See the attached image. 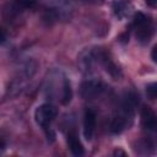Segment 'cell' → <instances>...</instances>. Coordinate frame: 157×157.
<instances>
[{"instance_id": "2", "label": "cell", "mask_w": 157, "mask_h": 157, "mask_svg": "<svg viewBox=\"0 0 157 157\" xmlns=\"http://www.w3.org/2000/svg\"><path fill=\"white\" fill-rule=\"evenodd\" d=\"M104 90V85L101 80L97 78H88L81 83L80 94L83 99H93L98 97Z\"/></svg>"}, {"instance_id": "1", "label": "cell", "mask_w": 157, "mask_h": 157, "mask_svg": "<svg viewBox=\"0 0 157 157\" xmlns=\"http://www.w3.org/2000/svg\"><path fill=\"white\" fill-rule=\"evenodd\" d=\"M56 114H58V110H56V108L53 104H50V103H43V104H40L36 109V112H34V119H36V123L40 128L48 129L49 125L55 119Z\"/></svg>"}, {"instance_id": "13", "label": "cell", "mask_w": 157, "mask_h": 157, "mask_svg": "<svg viewBox=\"0 0 157 157\" xmlns=\"http://www.w3.org/2000/svg\"><path fill=\"white\" fill-rule=\"evenodd\" d=\"M145 2H146L147 6H150L152 9H155L156 5H157V0H145Z\"/></svg>"}, {"instance_id": "10", "label": "cell", "mask_w": 157, "mask_h": 157, "mask_svg": "<svg viewBox=\"0 0 157 157\" xmlns=\"http://www.w3.org/2000/svg\"><path fill=\"white\" fill-rule=\"evenodd\" d=\"M96 53L93 50H86L81 54L80 56V65L82 67L83 71H91L93 65H94V61H96Z\"/></svg>"}, {"instance_id": "14", "label": "cell", "mask_w": 157, "mask_h": 157, "mask_svg": "<svg viewBox=\"0 0 157 157\" xmlns=\"http://www.w3.org/2000/svg\"><path fill=\"white\" fill-rule=\"evenodd\" d=\"M5 39H6V33H5V31L0 27V43H4Z\"/></svg>"}, {"instance_id": "11", "label": "cell", "mask_w": 157, "mask_h": 157, "mask_svg": "<svg viewBox=\"0 0 157 157\" xmlns=\"http://www.w3.org/2000/svg\"><path fill=\"white\" fill-rule=\"evenodd\" d=\"M71 98H72L71 83H70L69 78L64 77V78H63V93H61V103H63V104H67V103H70Z\"/></svg>"}, {"instance_id": "12", "label": "cell", "mask_w": 157, "mask_h": 157, "mask_svg": "<svg viewBox=\"0 0 157 157\" xmlns=\"http://www.w3.org/2000/svg\"><path fill=\"white\" fill-rule=\"evenodd\" d=\"M146 93H147V96H148L150 99H155L156 96H157V85L155 82L147 85L146 86Z\"/></svg>"}, {"instance_id": "4", "label": "cell", "mask_w": 157, "mask_h": 157, "mask_svg": "<svg viewBox=\"0 0 157 157\" xmlns=\"http://www.w3.org/2000/svg\"><path fill=\"white\" fill-rule=\"evenodd\" d=\"M113 11L119 20H124L132 13V5L128 0H115L113 2Z\"/></svg>"}, {"instance_id": "9", "label": "cell", "mask_w": 157, "mask_h": 157, "mask_svg": "<svg viewBox=\"0 0 157 157\" xmlns=\"http://www.w3.org/2000/svg\"><path fill=\"white\" fill-rule=\"evenodd\" d=\"M152 26L151 22L147 21L140 26H136V37L141 43H147L152 36Z\"/></svg>"}, {"instance_id": "16", "label": "cell", "mask_w": 157, "mask_h": 157, "mask_svg": "<svg viewBox=\"0 0 157 157\" xmlns=\"http://www.w3.org/2000/svg\"><path fill=\"white\" fill-rule=\"evenodd\" d=\"M82 1H85V2H91V4H98V2H101V0H82Z\"/></svg>"}, {"instance_id": "5", "label": "cell", "mask_w": 157, "mask_h": 157, "mask_svg": "<svg viewBox=\"0 0 157 157\" xmlns=\"http://www.w3.org/2000/svg\"><path fill=\"white\" fill-rule=\"evenodd\" d=\"M141 124L147 130H155L157 126L156 114L148 105H144L141 108Z\"/></svg>"}, {"instance_id": "8", "label": "cell", "mask_w": 157, "mask_h": 157, "mask_svg": "<svg viewBox=\"0 0 157 157\" xmlns=\"http://www.w3.org/2000/svg\"><path fill=\"white\" fill-rule=\"evenodd\" d=\"M67 144H69V147H70V151L72 152V155L75 156H82L85 153V150H83V146L81 144V141L78 140L77 135L71 131L67 134Z\"/></svg>"}, {"instance_id": "15", "label": "cell", "mask_w": 157, "mask_h": 157, "mask_svg": "<svg viewBox=\"0 0 157 157\" xmlns=\"http://www.w3.org/2000/svg\"><path fill=\"white\" fill-rule=\"evenodd\" d=\"M156 52H157V47L155 45L153 48H152V60H153V63H157V56H156Z\"/></svg>"}, {"instance_id": "3", "label": "cell", "mask_w": 157, "mask_h": 157, "mask_svg": "<svg viewBox=\"0 0 157 157\" xmlns=\"http://www.w3.org/2000/svg\"><path fill=\"white\" fill-rule=\"evenodd\" d=\"M96 129V113L92 109H86L83 117V136L86 140H92Z\"/></svg>"}, {"instance_id": "7", "label": "cell", "mask_w": 157, "mask_h": 157, "mask_svg": "<svg viewBox=\"0 0 157 157\" xmlns=\"http://www.w3.org/2000/svg\"><path fill=\"white\" fill-rule=\"evenodd\" d=\"M128 119H131V117L121 113L117 117L113 118L112 123H110V131L113 134H120L128 125Z\"/></svg>"}, {"instance_id": "6", "label": "cell", "mask_w": 157, "mask_h": 157, "mask_svg": "<svg viewBox=\"0 0 157 157\" xmlns=\"http://www.w3.org/2000/svg\"><path fill=\"white\" fill-rule=\"evenodd\" d=\"M99 58L102 59V63H103V65H104L107 72H108L114 80H119V78L121 77V71H120V69L118 67V65H117L110 58H108V56L104 55V54L99 55Z\"/></svg>"}]
</instances>
